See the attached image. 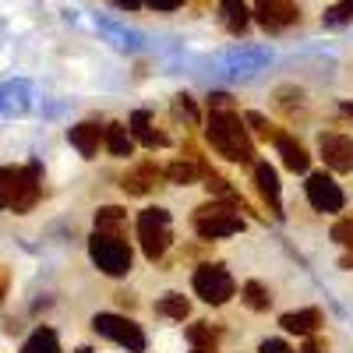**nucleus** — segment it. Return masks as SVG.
<instances>
[{"mask_svg":"<svg viewBox=\"0 0 353 353\" xmlns=\"http://www.w3.org/2000/svg\"><path fill=\"white\" fill-rule=\"evenodd\" d=\"M304 188H307V201L314 205L318 212H339L346 205L343 188L332 181V176H325V173H311Z\"/></svg>","mask_w":353,"mask_h":353,"instance_id":"8","label":"nucleus"},{"mask_svg":"<svg viewBox=\"0 0 353 353\" xmlns=\"http://www.w3.org/2000/svg\"><path fill=\"white\" fill-rule=\"evenodd\" d=\"M332 241H339L343 248H353V219H339L332 226Z\"/></svg>","mask_w":353,"mask_h":353,"instance_id":"28","label":"nucleus"},{"mask_svg":"<svg viewBox=\"0 0 353 353\" xmlns=\"http://www.w3.org/2000/svg\"><path fill=\"white\" fill-rule=\"evenodd\" d=\"M103 141H106L110 156H131V149H134V134L124 124H106Z\"/></svg>","mask_w":353,"mask_h":353,"instance_id":"21","label":"nucleus"},{"mask_svg":"<svg viewBox=\"0 0 353 353\" xmlns=\"http://www.w3.org/2000/svg\"><path fill=\"white\" fill-rule=\"evenodd\" d=\"M343 269H353V251H350V254L343 258Z\"/></svg>","mask_w":353,"mask_h":353,"instance_id":"37","label":"nucleus"},{"mask_svg":"<svg viewBox=\"0 0 353 353\" xmlns=\"http://www.w3.org/2000/svg\"><path fill=\"white\" fill-rule=\"evenodd\" d=\"M254 18L269 32H283V28H290L301 18V8L297 0H254Z\"/></svg>","mask_w":353,"mask_h":353,"instance_id":"7","label":"nucleus"},{"mask_svg":"<svg viewBox=\"0 0 353 353\" xmlns=\"http://www.w3.org/2000/svg\"><path fill=\"white\" fill-rule=\"evenodd\" d=\"M209 110H233V99L226 92H212L209 96Z\"/></svg>","mask_w":353,"mask_h":353,"instance_id":"31","label":"nucleus"},{"mask_svg":"<svg viewBox=\"0 0 353 353\" xmlns=\"http://www.w3.org/2000/svg\"><path fill=\"white\" fill-rule=\"evenodd\" d=\"M244 124H251V128H254V134H258V138H265V141H276V138H279V131H276L269 121H265L261 113H248V117H244Z\"/></svg>","mask_w":353,"mask_h":353,"instance_id":"26","label":"nucleus"},{"mask_svg":"<svg viewBox=\"0 0 353 353\" xmlns=\"http://www.w3.org/2000/svg\"><path fill=\"white\" fill-rule=\"evenodd\" d=\"M113 4H117V8H128V11H138L145 0H113Z\"/></svg>","mask_w":353,"mask_h":353,"instance_id":"34","label":"nucleus"},{"mask_svg":"<svg viewBox=\"0 0 353 353\" xmlns=\"http://www.w3.org/2000/svg\"><path fill=\"white\" fill-rule=\"evenodd\" d=\"M353 21V0H339L336 8L325 11V25H346Z\"/></svg>","mask_w":353,"mask_h":353,"instance_id":"27","label":"nucleus"},{"mask_svg":"<svg viewBox=\"0 0 353 353\" xmlns=\"http://www.w3.org/2000/svg\"><path fill=\"white\" fill-rule=\"evenodd\" d=\"M276 149H279V156H283V166H286V170H293V173H307L311 156H307V149H304V145H301L297 138H290V134H283V131H279Z\"/></svg>","mask_w":353,"mask_h":353,"instance_id":"14","label":"nucleus"},{"mask_svg":"<svg viewBox=\"0 0 353 353\" xmlns=\"http://www.w3.org/2000/svg\"><path fill=\"white\" fill-rule=\"evenodd\" d=\"M92 329L99 336L113 339V343H121L128 353H145V332H141V325H134V321L124 318V314H96L92 318Z\"/></svg>","mask_w":353,"mask_h":353,"instance_id":"6","label":"nucleus"},{"mask_svg":"<svg viewBox=\"0 0 353 353\" xmlns=\"http://www.w3.org/2000/svg\"><path fill=\"white\" fill-rule=\"evenodd\" d=\"M194 293L205 301V304H226L233 293H237V283H233V276L223 269V265H201V269L194 272Z\"/></svg>","mask_w":353,"mask_h":353,"instance_id":"5","label":"nucleus"},{"mask_svg":"<svg viewBox=\"0 0 353 353\" xmlns=\"http://www.w3.org/2000/svg\"><path fill=\"white\" fill-rule=\"evenodd\" d=\"M244 304L251 307V311H269V304H272V297H269V290H265L258 279H251V283H244Z\"/></svg>","mask_w":353,"mask_h":353,"instance_id":"24","label":"nucleus"},{"mask_svg":"<svg viewBox=\"0 0 353 353\" xmlns=\"http://www.w3.org/2000/svg\"><path fill=\"white\" fill-rule=\"evenodd\" d=\"M8 286H11V272L0 265V304H4V297H8Z\"/></svg>","mask_w":353,"mask_h":353,"instance_id":"33","label":"nucleus"},{"mask_svg":"<svg viewBox=\"0 0 353 353\" xmlns=\"http://www.w3.org/2000/svg\"><path fill=\"white\" fill-rule=\"evenodd\" d=\"M254 184H258V194L261 201L269 205V212L276 219H283V194H279V176L269 163H254Z\"/></svg>","mask_w":353,"mask_h":353,"instance_id":"11","label":"nucleus"},{"mask_svg":"<svg viewBox=\"0 0 353 353\" xmlns=\"http://www.w3.org/2000/svg\"><path fill=\"white\" fill-rule=\"evenodd\" d=\"M188 343H191V353H216L219 350V329H212L209 321H194L188 325Z\"/></svg>","mask_w":353,"mask_h":353,"instance_id":"18","label":"nucleus"},{"mask_svg":"<svg viewBox=\"0 0 353 353\" xmlns=\"http://www.w3.org/2000/svg\"><path fill=\"white\" fill-rule=\"evenodd\" d=\"M21 353H61V339H57V332L53 329H36L32 336L25 339V346H21Z\"/></svg>","mask_w":353,"mask_h":353,"instance_id":"23","label":"nucleus"},{"mask_svg":"<svg viewBox=\"0 0 353 353\" xmlns=\"http://www.w3.org/2000/svg\"><path fill=\"white\" fill-rule=\"evenodd\" d=\"M117 301H121L124 307H134V297H131V293H117Z\"/></svg>","mask_w":353,"mask_h":353,"instance_id":"36","label":"nucleus"},{"mask_svg":"<svg viewBox=\"0 0 353 353\" xmlns=\"http://www.w3.org/2000/svg\"><path fill=\"white\" fill-rule=\"evenodd\" d=\"M318 149H321V159H325L329 170H336V173L353 170V138H346V134H321Z\"/></svg>","mask_w":353,"mask_h":353,"instance_id":"10","label":"nucleus"},{"mask_svg":"<svg viewBox=\"0 0 353 353\" xmlns=\"http://www.w3.org/2000/svg\"><path fill=\"white\" fill-rule=\"evenodd\" d=\"M198 176H205V163L198 159V156H191V159H176V163H170L166 166V181L170 184H194Z\"/></svg>","mask_w":353,"mask_h":353,"instance_id":"19","label":"nucleus"},{"mask_svg":"<svg viewBox=\"0 0 353 353\" xmlns=\"http://www.w3.org/2000/svg\"><path fill=\"white\" fill-rule=\"evenodd\" d=\"M343 113H346V117H353V106H350V103H346V106H343Z\"/></svg>","mask_w":353,"mask_h":353,"instance_id":"38","label":"nucleus"},{"mask_svg":"<svg viewBox=\"0 0 353 353\" xmlns=\"http://www.w3.org/2000/svg\"><path fill=\"white\" fill-rule=\"evenodd\" d=\"M209 145L226 156L230 163H244V166H254V145L241 124V117L233 113V110H212L209 113Z\"/></svg>","mask_w":353,"mask_h":353,"instance_id":"1","label":"nucleus"},{"mask_svg":"<svg viewBox=\"0 0 353 353\" xmlns=\"http://www.w3.org/2000/svg\"><path fill=\"white\" fill-rule=\"evenodd\" d=\"M74 353H92V350H88V346H81V350H74Z\"/></svg>","mask_w":353,"mask_h":353,"instance_id":"39","label":"nucleus"},{"mask_svg":"<svg viewBox=\"0 0 353 353\" xmlns=\"http://www.w3.org/2000/svg\"><path fill=\"white\" fill-rule=\"evenodd\" d=\"M14 181H18V170L14 166H0V209H11Z\"/></svg>","mask_w":353,"mask_h":353,"instance_id":"25","label":"nucleus"},{"mask_svg":"<svg viewBox=\"0 0 353 353\" xmlns=\"http://www.w3.org/2000/svg\"><path fill=\"white\" fill-rule=\"evenodd\" d=\"M131 134H134V141L145 145V149H163V145H166V134L152 128V113L149 110H138L131 117Z\"/></svg>","mask_w":353,"mask_h":353,"instance_id":"16","label":"nucleus"},{"mask_svg":"<svg viewBox=\"0 0 353 353\" xmlns=\"http://www.w3.org/2000/svg\"><path fill=\"white\" fill-rule=\"evenodd\" d=\"M163 181H166V170H159L156 163H149V159H145L134 173H128L124 176V191L128 194H149L152 188H163Z\"/></svg>","mask_w":353,"mask_h":353,"instance_id":"12","label":"nucleus"},{"mask_svg":"<svg viewBox=\"0 0 353 353\" xmlns=\"http://www.w3.org/2000/svg\"><path fill=\"white\" fill-rule=\"evenodd\" d=\"M156 314H163V318H173V321H184V318L191 314V304H188V297H184V293H163V297H159V304H156Z\"/></svg>","mask_w":353,"mask_h":353,"instance_id":"22","label":"nucleus"},{"mask_svg":"<svg viewBox=\"0 0 353 353\" xmlns=\"http://www.w3.org/2000/svg\"><path fill=\"white\" fill-rule=\"evenodd\" d=\"M251 14H254V11L244 4V0H219V18H223V25H226V32H233V36L248 32Z\"/></svg>","mask_w":353,"mask_h":353,"instance_id":"15","label":"nucleus"},{"mask_svg":"<svg viewBox=\"0 0 353 353\" xmlns=\"http://www.w3.org/2000/svg\"><path fill=\"white\" fill-rule=\"evenodd\" d=\"M103 131L106 128H99V124H92V121H85V124H74L71 131H68V138H71V145L85 156V159H96V152H99V141H103Z\"/></svg>","mask_w":353,"mask_h":353,"instance_id":"13","label":"nucleus"},{"mask_svg":"<svg viewBox=\"0 0 353 353\" xmlns=\"http://www.w3.org/2000/svg\"><path fill=\"white\" fill-rule=\"evenodd\" d=\"M297 353H325V350H321L318 343H311V339H307V343H304V346H301Z\"/></svg>","mask_w":353,"mask_h":353,"instance_id":"35","label":"nucleus"},{"mask_svg":"<svg viewBox=\"0 0 353 353\" xmlns=\"http://www.w3.org/2000/svg\"><path fill=\"white\" fill-rule=\"evenodd\" d=\"M39 191H43V170H39V163L21 166V170H18V181H14L11 209H14V212H28V209L39 201Z\"/></svg>","mask_w":353,"mask_h":353,"instance_id":"9","label":"nucleus"},{"mask_svg":"<svg viewBox=\"0 0 353 353\" xmlns=\"http://www.w3.org/2000/svg\"><path fill=\"white\" fill-rule=\"evenodd\" d=\"M96 230L124 237V233H128V212L121 209V205H103V209L96 212Z\"/></svg>","mask_w":353,"mask_h":353,"instance_id":"20","label":"nucleus"},{"mask_svg":"<svg viewBox=\"0 0 353 353\" xmlns=\"http://www.w3.org/2000/svg\"><path fill=\"white\" fill-rule=\"evenodd\" d=\"M138 241H141V251L149 261H159L170 248V212L166 209H145L138 216Z\"/></svg>","mask_w":353,"mask_h":353,"instance_id":"4","label":"nucleus"},{"mask_svg":"<svg viewBox=\"0 0 353 353\" xmlns=\"http://www.w3.org/2000/svg\"><path fill=\"white\" fill-rule=\"evenodd\" d=\"M261 353H293V346L283 343V339H265L261 343Z\"/></svg>","mask_w":353,"mask_h":353,"instance_id":"30","label":"nucleus"},{"mask_svg":"<svg viewBox=\"0 0 353 353\" xmlns=\"http://www.w3.org/2000/svg\"><path fill=\"white\" fill-rule=\"evenodd\" d=\"M173 110H176V117H184L188 124H198V110H194V103H191L188 96H176Z\"/></svg>","mask_w":353,"mask_h":353,"instance_id":"29","label":"nucleus"},{"mask_svg":"<svg viewBox=\"0 0 353 353\" xmlns=\"http://www.w3.org/2000/svg\"><path fill=\"white\" fill-rule=\"evenodd\" d=\"M237 212H248V205L241 194H226L223 201H212V205H201L194 212V233L201 241H219V237H233V233L244 230V219Z\"/></svg>","mask_w":353,"mask_h":353,"instance_id":"2","label":"nucleus"},{"mask_svg":"<svg viewBox=\"0 0 353 353\" xmlns=\"http://www.w3.org/2000/svg\"><path fill=\"white\" fill-rule=\"evenodd\" d=\"M279 325L286 332H297V336H311L318 325H321V311L318 307H304V311H290L279 318Z\"/></svg>","mask_w":353,"mask_h":353,"instance_id":"17","label":"nucleus"},{"mask_svg":"<svg viewBox=\"0 0 353 353\" xmlns=\"http://www.w3.org/2000/svg\"><path fill=\"white\" fill-rule=\"evenodd\" d=\"M152 11H176V8H184V0H145Z\"/></svg>","mask_w":353,"mask_h":353,"instance_id":"32","label":"nucleus"},{"mask_svg":"<svg viewBox=\"0 0 353 353\" xmlns=\"http://www.w3.org/2000/svg\"><path fill=\"white\" fill-rule=\"evenodd\" d=\"M88 254H92L99 272H106V276H128L131 272V248L124 244V237H117V233L96 230V237L88 241Z\"/></svg>","mask_w":353,"mask_h":353,"instance_id":"3","label":"nucleus"}]
</instances>
